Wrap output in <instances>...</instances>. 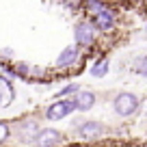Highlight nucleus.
Segmentation results:
<instances>
[{"instance_id": "5", "label": "nucleus", "mask_w": 147, "mask_h": 147, "mask_svg": "<svg viewBox=\"0 0 147 147\" xmlns=\"http://www.w3.org/2000/svg\"><path fill=\"white\" fill-rule=\"evenodd\" d=\"M61 141H63V134H61L59 130H54V128H41V130H39V134H37L35 145L37 147H56V145H61Z\"/></svg>"}, {"instance_id": "8", "label": "nucleus", "mask_w": 147, "mask_h": 147, "mask_svg": "<svg viewBox=\"0 0 147 147\" xmlns=\"http://www.w3.org/2000/svg\"><path fill=\"white\" fill-rule=\"evenodd\" d=\"M78 56H80L78 46H69V48H65V50L59 54V59H56V67H69V65H74L76 61H78Z\"/></svg>"}, {"instance_id": "15", "label": "nucleus", "mask_w": 147, "mask_h": 147, "mask_svg": "<svg viewBox=\"0 0 147 147\" xmlns=\"http://www.w3.org/2000/svg\"><path fill=\"white\" fill-rule=\"evenodd\" d=\"M9 134H11L9 125H7V123H2V121H0V143H5L7 138H9Z\"/></svg>"}, {"instance_id": "13", "label": "nucleus", "mask_w": 147, "mask_h": 147, "mask_svg": "<svg viewBox=\"0 0 147 147\" xmlns=\"http://www.w3.org/2000/svg\"><path fill=\"white\" fill-rule=\"evenodd\" d=\"M87 9L91 11V15H93V13H97V11L106 9V5L102 2V0H87Z\"/></svg>"}, {"instance_id": "7", "label": "nucleus", "mask_w": 147, "mask_h": 147, "mask_svg": "<svg viewBox=\"0 0 147 147\" xmlns=\"http://www.w3.org/2000/svg\"><path fill=\"white\" fill-rule=\"evenodd\" d=\"M74 104H76V110H82V113H87V110H91L93 106H95V93L93 91H80L74 95Z\"/></svg>"}, {"instance_id": "4", "label": "nucleus", "mask_w": 147, "mask_h": 147, "mask_svg": "<svg viewBox=\"0 0 147 147\" xmlns=\"http://www.w3.org/2000/svg\"><path fill=\"white\" fill-rule=\"evenodd\" d=\"M78 134L82 138H89V141L100 138V136L106 134V123H102V121H97V119H87V121H82V123L78 125Z\"/></svg>"}, {"instance_id": "1", "label": "nucleus", "mask_w": 147, "mask_h": 147, "mask_svg": "<svg viewBox=\"0 0 147 147\" xmlns=\"http://www.w3.org/2000/svg\"><path fill=\"white\" fill-rule=\"evenodd\" d=\"M138 106H141V100H138L134 93H119V95L113 100V108H115V113L119 117H132L134 113L138 110Z\"/></svg>"}, {"instance_id": "10", "label": "nucleus", "mask_w": 147, "mask_h": 147, "mask_svg": "<svg viewBox=\"0 0 147 147\" xmlns=\"http://www.w3.org/2000/svg\"><path fill=\"white\" fill-rule=\"evenodd\" d=\"M13 95H15V91H13V84H11V80H7L5 76H2V78H0V106L11 104Z\"/></svg>"}, {"instance_id": "9", "label": "nucleus", "mask_w": 147, "mask_h": 147, "mask_svg": "<svg viewBox=\"0 0 147 147\" xmlns=\"http://www.w3.org/2000/svg\"><path fill=\"white\" fill-rule=\"evenodd\" d=\"M37 134H39V125H37V121H26V123L20 128V141L24 143V145H28V143H35L37 141Z\"/></svg>"}, {"instance_id": "12", "label": "nucleus", "mask_w": 147, "mask_h": 147, "mask_svg": "<svg viewBox=\"0 0 147 147\" xmlns=\"http://www.w3.org/2000/svg\"><path fill=\"white\" fill-rule=\"evenodd\" d=\"M132 67H134V71H136V74H141V76H145V78H147V54L136 56Z\"/></svg>"}, {"instance_id": "14", "label": "nucleus", "mask_w": 147, "mask_h": 147, "mask_svg": "<svg viewBox=\"0 0 147 147\" xmlns=\"http://www.w3.org/2000/svg\"><path fill=\"white\" fill-rule=\"evenodd\" d=\"M71 93H74V95H76V93H80V87H78V84H67V87H63V89L59 91V95L63 97V95H71Z\"/></svg>"}, {"instance_id": "11", "label": "nucleus", "mask_w": 147, "mask_h": 147, "mask_svg": "<svg viewBox=\"0 0 147 147\" xmlns=\"http://www.w3.org/2000/svg\"><path fill=\"white\" fill-rule=\"evenodd\" d=\"M108 69H110V61L108 59H97V61H93L89 74H91L93 78H104L106 74H108Z\"/></svg>"}, {"instance_id": "6", "label": "nucleus", "mask_w": 147, "mask_h": 147, "mask_svg": "<svg viewBox=\"0 0 147 147\" xmlns=\"http://www.w3.org/2000/svg\"><path fill=\"white\" fill-rule=\"evenodd\" d=\"M91 24L95 26V30H102V32L110 30V28L115 26V11L106 7V9L93 13V22H91Z\"/></svg>"}, {"instance_id": "2", "label": "nucleus", "mask_w": 147, "mask_h": 147, "mask_svg": "<svg viewBox=\"0 0 147 147\" xmlns=\"http://www.w3.org/2000/svg\"><path fill=\"white\" fill-rule=\"evenodd\" d=\"M74 110H76L74 100H56L46 108V119L48 121H61L65 117H69Z\"/></svg>"}, {"instance_id": "3", "label": "nucleus", "mask_w": 147, "mask_h": 147, "mask_svg": "<svg viewBox=\"0 0 147 147\" xmlns=\"http://www.w3.org/2000/svg\"><path fill=\"white\" fill-rule=\"evenodd\" d=\"M95 35H97V30L91 22H78L74 26V41H76V46H91L95 41Z\"/></svg>"}]
</instances>
